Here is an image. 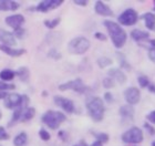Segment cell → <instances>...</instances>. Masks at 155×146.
<instances>
[{
	"label": "cell",
	"instance_id": "obj_42",
	"mask_svg": "<svg viewBox=\"0 0 155 146\" xmlns=\"http://www.w3.org/2000/svg\"><path fill=\"white\" fill-rule=\"evenodd\" d=\"M149 58H150V60H151V61L155 63V49H150Z\"/></svg>",
	"mask_w": 155,
	"mask_h": 146
},
{
	"label": "cell",
	"instance_id": "obj_23",
	"mask_svg": "<svg viewBox=\"0 0 155 146\" xmlns=\"http://www.w3.org/2000/svg\"><path fill=\"white\" fill-rule=\"evenodd\" d=\"M27 142H28V136L25 132L18 134L15 140H13V145L15 146H26Z\"/></svg>",
	"mask_w": 155,
	"mask_h": 146
},
{
	"label": "cell",
	"instance_id": "obj_32",
	"mask_svg": "<svg viewBox=\"0 0 155 146\" xmlns=\"http://www.w3.org/2000/svg\"><path fill=\"white\" fill-rule=\"evenodd\" d=\"M102 84H103V86L105 89H112V88H114L115 83H114V80H112L111 78H109V76H107V78L103 79Z\"/></svg>",
	"mask_w": 155,
	"mask_h": 146
},
{
	"label": "cell",
	"instance_id": "obj_34",
	"mask_svg": "<svg viewBox=\"0 0 155 146\" xmlns=\"http://www.w3.org/2000/svg\"><path fill=\"white\" fill-rule=\"evenodd\" d=\"M39 136H40V138H41L42 141H49L50 140V134H49V132H47L45 130H40L39 131Z\"/></svg>",
	"mask_w": 155,
	"mask_h": 146
},
{
	"label": "cell",
	"instance_id": "obj_10",
	"mask_svg": "<svg viewBox=\"0 0 155 146\" xmlns=\"http://www.w3.org/2000/svg\"><path fill=\"white\" fill-rule=\"evenodd\" d=\"M63 3V0H43L38 3V6L36 7L37 11L40 12H48L50 10H53L55 8L60 7Z\"/></svg>",
	"mask_w": 155,
	"mask_h": 146
},
{
	"label": "cell",
	"instance_id": "obj_17",
	"mask_svg": "<svg viewBox=\"0 0 155 146\" xmlns=\"http://www.w3.org/2000/svg\"><path fill=\"white\" fill-rule=\"evenodd\" d=\"M131 38H132L134 41L141 43L142 41H147L150 40V33L146 32V31H142V30L139 29H134L131 32Z\"/></svg>",
	"mask_w": 155,
	"mask_h": 146
},
{
	"label": "cell",
	"instance_id": "obj_30",
	"mask_svg": "<svg viewBox=\"0 0 155 146\" xmlns=\"http://www.w3.org/2000/svg\"><path fill=\"white\" fill-rule=\"evenodd\" d=\"M94 136H95V138L97 140V142H100V143H102V144L109 142V135H107V133H95Z\"/></svg>",
	"mask_w": 155,
	"mask_h": 146
},
{
	"label": "cell",
	"instance_id": "obj_6",
	"mask_svg": "<svg viewBox=\"0 0 155 146\" xmlns=\"http://www.w3.org/2000/svg\"><path fill=\"white\" fill-rule=\"evenodd\" d=\"M137 20H139V15L132 8L124 10L119 16V22L122 26H133V24H135L137 22Z\"/></svg>",
	"mask_w": 155,
	"mask_h": 146
},
{
	"label": "cell",
	"instance_id": "obj_39",
	"mask_svg": "<svg viewBox=\"0 0 155 146\" xmlns=\"http://www.w3.org/2000/svg\"><path fill=\"white\" fill-rule=\"evenodd\" d=\"M94 38L97 40H101V41H105L107 40V37H105V34H103L102 32H97L94 33Z\"/></svg>",
	"mask_w": 155,
	"mask_h": 146
},
{
	"label": "cell",
	"instance_id": "obj_47",
	"mask_svg": "<svg viewBox=\"0 0 155 146\" xmlns=\"http://www.w3.org/2000/svg\"><path fill=\"white\" fill-rule=\"evenodd\" d=\"M74 146H87V143H85L84 141H81L80 143L77 144V145H74Z\"/></svg>",
	"mask_w": 155,
	"mask_h": 146
},
{
	"label": "cell",
	"instance_id": "obj_26",
	"mask_svg": "<svg viewBox=\"0 0 155 146\" xmlns=\"http://www.w3.org/2000/svg\"><path fill=\"white\" fill-rule=\"evenodd\" d=\"M116 57H117V59H119V63H120V67L123 69H125V70H131V65H130V63L127 61H126L125 57H124V54L123 53H120V52H117L116 53Z\"/></svg>",
	"mask_w": 155,
	"mask_h": 146
},
{
	"label": "cell",
	"instance_id": "obj_16",
	"mask_svg": "<svg viewBox=\"0 0 155 146\" xmlns=\"http://www.w3.org/2000/svg\"><path fill=\"white\" fill-rule=\"evenodd\" d=\"M107 74H109V78H111L112 80H115L121 84H124L126 82L125 73L120 69H111L110 71L107 72Z\"/></svg>",
	"mask_w": 155,
	"mask_h": 146
},
{
	"label": "cell",
	"instance_id": "obj_28",
	"mask_svg": "<svg viewBox=\"0 0 155 146\" xmlns=\"http://www.w3.org/2000/svg\"><path fill=\"white\" fill-rule=\"evenodd\" d=\"M60 21H61L60 18H57V19H53V20H45V26L48 29H54L55 27L60 23Z\"/></svg>",
	"mask_w": 155,
	"mask_h": 146
},
{
	"label": "cell",
	"instance_id": "obj_46",
	"mask_svg": "<svg viewBox=\"0 0 155 146\" xmlns=\"http://www.w3.org/2000/svg\"><path fill=\"white\" fill-rule=\"evenodd\" d=\"M150 42V46L152 47L151 49H155V39H152V40H149Z\"/></svg>",
	"mask_w": 155,
	"mask_h": 146
},
{
	"label": "cell",
	"instance_id": "obj_19",
	"mask_svg": "<svg viewBox=\"0 0 155 146\" xmlns=\"http://www.w3.org/2000/svg\"><path fill=\"white\" fill-rule=\"evenodd\" d=\"M19 8V5L16 1L11 0H0V10L1 11H15Z\"/></svg>",
	"mask_w": 155,
	"mask_h": 146
},
{
	"label": "cell",
	"instance_id": "obj_1",
	"mask_svg": "<svg viewBox=\"0 0 155 146\" xmlns=\"http://www.w3.org/2000/svg\"><path fill=\"white\" fill-rule=\"evenodd\" d=\"M104 26L109 31V34H110L111 39H112V42H113L114 47L116 49H121L126 42V38H127V34L124 30L121 28L119 23L114 22L112 20H105L104 21Z\"/></svg>",
	"mask_w": 155,
	"mask_h": 146
},
{
	"label": "cell",
	"instance_id": "obj_12",
	"mask_svg": "<svg viewBox=\"0 0 155 146\" xmlns=\"http://www.w3.org/2000/svg\"><path fill=\"white\" fill-rule=\"evenodd\" d=\"M21 102H22V95L11 93V94H8V96L5 99V106L9 110H12L19 106Z\"/></svg>",
	"mask_w": 155,
	"mask_h": 146
},
{
	"label": "cell",
	"instance_id": "obj_8",
	"mask_svg": "<svg viewBox=\"0 0 155 146\" xmlns=\"http://www.w3.org/2000/svg\"><path fill=\"white\" fill-rule=\"evenodd\" d=\"M28 104H29V96L26 95V94L22 95V102H21V104H20L17 109H15L13 114H12V117H11L10 122L8 123L9 127L12 126V124L17 123L18 121H20V118H21V116H22L23 112H25V111L27 110V107H28Z\"/></svg>",
	"mask_w": 155,
	"mask_h": 146
},
{
	"label": "cell",
	"instance_id": "obj_3",
	"mask_svg": "<svg viewBox=\"0 0 155 146\" xmlns=\"http://www.w3.org/2000/svg\"><path fill=\"white\" fill-rule=\"evenodd\" d=\"M65 120H67V117L64 114L58 112V111H48L42 116V122L51 130H57L60 126V124L63 123Z\"/></svg>",
	"mask_w": 155,
	"mask_h": 146
},
{
	"label": "cell",
	"instance_id": "obj_4",
	"mask_svg": "<svg viewBox=\"0 0 155 146\" xmlns=\"http://www.w3.org/2000/svg\"><path fill=\"white\" fill-rule=\"evenodd\" d=\"M90 49V41L84 37L72 39L68 44V50L72 54H83Z\"/></svg>",
	"mask_w": 155,
	"mask_h": 146
},
{
	"label": "cell",
	"instance_id": "obj_14",
	"mask_svg": "<svg viewBox=\"0 0 155 146\" xmlns=\"http://www.w3.org/2000/svg\"><path fill=\"white\" fill-rule=\"evenodd\" d=\"M0 42H2L3 46H8L11 47V48L17 44V41L15 39L13 33L6 31V30L1 29V28H0Z\"/></svg>",
	"mask_w": 155,
	"mask_h": 146
},
{
	"label": "cell",
	"instance_id": "obj_25",
	"mask_svg": "<svg viewBox=\"0 0 155 146\" xmlns=\"http://www.w3.org/2000/svg\"><path fill=\"white\" fill-rule=\"evenodd\" d=\"M15 76H16V72H13L12 70H9V69H5L0 72V79L2 80V82L11 81Z\"/></svg>",
	"mask_w": 155,
	"mask_h": 146
},
{
	"label": "cell",
	"instance_id": "obj_27",
	"mask_svg": "<svg viewBox=\"0 0 155 146\" xmlns=\"http://www.w3.org/2000/svg\"><path fill=\"white\" fill-rule=\"evenodd\" d=\"M97 65H99V68L104 69L112 64V60H111L110 58H107V57H101V58L97 59Z\"/></svg>",
	"mask_w": 155,
	"mask_h": 146
},
{
	"label": "cell",
	"instance_id": "obj_20",
	"mask_svg": "<svg viewBox=\"0 0 155 146\" xmlns=\"http://www.w3.org/2000/svg\"><path fill=\"white\" fill-rule=\"evenodd\" d=\"M145 27L149 30H155V15L152 12H146L142 16Z\"/></svg>",
	"mask_w": 155,
	"mask_h": 146
},
{
	"label": "cell",
	"instance_id": "obj_48",
	"mask_svg": "<svg viewBox=\"0 0 155 146\" xmlns=\"http://www.w3.org/2000/svg\"><path fill=\"white\" fill-rule=\"evenodd\" d=\"M91 146H103V144L100 143V142H97H97H94V143L92 144Z\"/></svg>",
	"mask_w": 155,
	"mask_h": 146
},
{
	"label": "cell",
	"instance_id": "obj_44",
	"mask_svg": "<svg viewBox=\"0 0 155 146\" xmlns=\"http://www.w3.org/2000/svg\"><path fill=\"white\" fill-rule=\"evenodd\" d=\"M7 96H8V93H7V92L0 91V100H5Z\"/></svg>",
	"mask_w": 155,
	"mask_h": 146
},
{
	"label": "cell",
	"instance_id": "obj_43",
	"mask_svg": "<svg viewBox=\"0 0 155 146\" xmlns=\"http://www.w3.org/2000/svg\"><path fill=\"white\" fill-rule=\"evenodd\" d=\"M73 2H74V5H77V6H82V7H85L87 5V0H74Z\"/></svg>",
	"mask_w": 155,
	"mask_h": 146
},
{
	"label": "cell",
	"instance_id": "obj_21",
	"mask_svg": "<svg viewBox=\"0 0 155 146\" xmlns=\"http://www.w3.org/2000/svg\"><path fill=\"white\" fill-rule=\"evenodd\" d=\"M134 107L129 105V104H126V105H123L121 106L120 109V115L123 117V118H130V120H132L133 116H134Z\"/></svg>",
	"mask_w": 155,
	"mask_h": 146
},
{
	"label": "cell",
	"instance_id": "obj_7",
	"mask_svg": "<svg viewBox=\"0 0 155 146\" xmlns=\"http://www.w3.org/2000/svg\"><path fill=\"white\" fill-rule=\"evenodd\" d=\"M89 88H87L84 83L82 82L81 79H75L72 81L65 82L63 84L59 85V90L60 91H67V90H72V91L78 92V93H85L87 90Z\"/></svg>",
	"mask_w": 155,
	"mask_h": 146
},
{
	"label": "cell",
	"instance_id": "obj_2",
	"mask_svg": "<svg viewBox=\"0 0 155 146\" xmlns=\"http://www.w3.org/2000/svg\"><path fill=\"white\" fill-rule=\"evenodd\" d=\"M87 109L89 112V115L94 122H101L104 117V103L102 99L99 96H94L89 99L87 102Z\"/></svg>",
	"mask_w": 155,
	"mask_h": 146
},
{
	"label": "cell",
	"instance_id": "obj_18",
	"mask_svg": "<svg viewBox=\"0 0 155 146\" xmlns=\"http://www.w3.org/2000/svg\"><path fill=\"white\" fill-rule=\"evenodd\" d=\"M0 50L3 51L5 53H7L8 55H10V57H15V58L16 57H20V55L26 53L25 49H15L8 46H3V44H0Z\"/></svg>",
	"mask_w": 155,
	"mask_h": 146
},
{
	"label": "cell",
	"instance_id": "obj_9",
	"mask_svg": "<svg viewBox=\"0 0 155 146\" xmlns=\"http://www.w3.org/2000/svg\"><path fill=\"white\" fill-rule=\"evenodd\" d=\"M124 97H125V101L127 102V104L133 106V105L139 103L140 100H141V91L135 86H131V88L126 89L124 91Z\"/></svg>",
	"mask_w": 155,
	"mask_h": 146
},
{
	"label": "cell",
	"instance_id": "obj_35",
	"mask_svg": "<svg viewBox=\"0 0 155 146\" xmlns=\"http://www.w3.org/2000/svg\"><path fill=\"white\" fill-rule=\"evenodd\" d=\"M9 137H10L9 134L6 132L5 127L0 126V141H7V140H9Z\"/></svg>",
	"mask_w": 155,
	"mask_h": 146
},
{
	"label": "cell",
	"instance_id": "obj_31",
	"mask_svg": "<svg viewBox=\"0 0 155 146\" xmlns=\"http://www.w3.org/2000/svg\"><path fill=\"white\" fill-rule=\"evenodd\" d=\"M16 89V85L15 84H10V83H7V82L0 81V91H10V90H15Z\"/></svg>",
	"mask_w": 155,
	"mask_h": 146
},
{
	"label": "cell",
	"instance_id": "obj_15",
	"mask_svg": "<svg viewBox=\"0 0 155 146\" xmlns=\"http://www.w3.org/2000/svg\"><path fill=\"white\" fill-rule=\"evenodd\" d=\"M94 10L97 15L103 17H112L113 16V11L111 10V8L107 5H105L102 1H97L95 6H94Z\"/></svg>",
	"mask_w": 155,
	"mask_h": 146
},
{
	"label": "cell",
	"instance_id": "obj_37",
	"mask_svg": "<svg viewBox=\"0 0 155 146\" xmlns=\"http://www.w3.org/2000/svg\"><path fill=\"white\" fill-rule=\"evenodd\" d=\"M144 127H145V130L147 131L150 133V135H155V127H153L151 124L149 123H144Z\"/></svg>",
	"mask_w": 155,
	"mask_h": 146
},
{
	"label": "cell",
	"instance_id": "obj_38",
	"mask_svg": "<svg viewBox=\"0 0 155 146\" xmlns=\"http://www.w3.org/2000/svg\"><path fill=\"white\" fill-rule=\"evenodd\" d=\"M146 120L151 122L152 124H155V111H152L151 113H149L146 115Z\"/></svg>",
	"mask_w": 155,
	"mask_h": 146
},
{
	"label": "cell",
	"instance_id": "obj_24",
	"mask_svg": "<svg viewBox=\"0 0 155 146\" xmlns=\"http://www.w3.org/2000/svg\"><path fill=\"white\" fill-rule=\"evenodd\" d=\"M35 115H36V109H35V107H27V110L23 112L20 121H21V122H28V121H30L31 118H33Z\"/></svg>",
	"mask_w": 155,
	"mask_h": 146
},
{
	"label": "cell",
	"instance_id": "obj_29",
	"mask_svg": "<svg viewBox=\"0 0 155 146\" xmlns=\"http://www.w3.org/2000/svg\"><path fill=\"white\" fill-rule=\"evenodd\" d=\"M137 82H139V84L141 88H147L151 83H150V79L146 76V75H141V76H139V79H137Z\"/></svg>",
	"mask_w": 155,
	"mask_h": 146
},
{
	"label": "cell",
	"instance_id": "obj_13",
	"mask_svg": "<svg viewBox=\"0 0 155 146\" xmlns=\"http://www.w3.org/2000/svg\"><path fill=\"white\" fill-rule=\"evenodd\" d=\"M6 23L12 29L17 30L21 28L23 23H25V17L22 15H12L6 18Z\"/></svg>",
	"mask_w": 155,
	"mask_h": 146
},
{
	"label": "cell",
	"instance_id": "obj_41",
	"mask_svg": "<svg viewBox=\"0 0 155 146\" xmlns=\"http://www.w3.org/2000/svg\"><path fill=\"white\" fill-rule=\"evenodd\" d=\"M59 137H60L63 142H67V140H68V134L65 133L64 131H60V132H59Z\"/></svg>",
	"mask_w": 155,
	"mask_h": 146
},
{
	"label": "cell",
	"instance_id": "obj_49",
	"mask_svg": "<svg viewBox=\"0 0 155 146\" xmlns=\"http://www.w3.org/2000/svg\"><path fill=\"white\" fill-rule=\"evenodd\" d=\"M152 146H155V141H153L152 142Z\"/></svg>",
	"mask_w": 155,
	"mask_h": 146
},
{
	"label": "cell",
	"instance_id": "obj_51",
	"mask_svg": "<svg viewBox=\"0 0 155 146\" xmlns=\"http://www.w3.org/2000/svg\"><path fill=\"white\" fill-rule=\"evenodd\" d=\"M153 2H154V10H155V0H154V1H153Z\"/></svg>",
	"mask_w": 155,
	"mask_h": 146
},
{
	"label": "cell",
	"instance_id": "obj_33",
	"mask_svg": "<svg viewBox=\"0 0 155 146\" xmlns=\"http://www.w3.org/2000/svg\"><path fill=\"white\" fill-rule=\"evenodd\" d=\"M48 55H49V58H52V59H54V60L61 59V53L57 51L55 49H51V50L48 52Z\"/></svg>",
	"mask_w": 155,
	"mask_h": 146
},
{
	"label": "cell",
	"instance_id": "obj_45",
	"mask_svg": "<svg viewBox=\"0 0 155 146\" xmlns=\"http://www.w3.org/2000/svg\"><path fill=\"white\" fill-rule=\"evenodd\" d=\"M147 88H149V91L150 92H152V93H155V85L154 84H150L149 86H147Z\"/></svg>",
	"mask_w": 155,
	"mask_h": 146
},
{
	"label": "cell",
	"instance_id": "obj_50",
	"mask_svg": "<svg viewBox=\"0 0 155 146\" xmlns=\"http://www.w3.org/2000/svg\"><path fill=\"white\" fill-rule=\"evenodd\" d=\"M1 117H2V114H1V112H0V120H1Z\"/></svg>",
	"mask_w": 155,
	"mask_h": 146
},
{
	"label": "cell",
	"instance_id": "obj_40",
	"mask_svg": "<svg viewBox=\"0 0 155 146\" xmlns=\"http://www.w3.org/2000/svg\"><path fill=\"white\" fill-rule=\"evenodd\" d=\"M104 100L107 101V103H111V102H113V95L111 94V92H107V93L104 94Z\"/></svg>",
	"mask_w": 155,
	"mask_h": 146
},
{
	"label": "cell",
	"instance_id": "obj_5",
	"mask_svg": "<svg viewBox=\"0 0 155 146\" xmlns=\"http://www.w3.org/2000/svg\"><path fill=\"white\" fill-rule=\"evenodd\" d=\"M122 141L125 144H139L143 142V132L140 127H131L124 132L122 135Z\"/></svg>",
	"mask_w": 155,
	"mask_h": 146
},
{
	"label": "cell",
	"instance_id": "obj_22",
	"mask_svg": "<svg viewBox=\"0 0 155 146\" xmlns=\"http://www.w3.org/2000/svg\"><path fill=\"white\" fill-rule=\"evenodd\" d=\"M16 75L19 76V79L22 82H28L30 78V71L29 69L26 68V67H21V68L18 69V71L16 72Z\"/></svg>",
	"mask_w": 155,
	"mask_h": 146
},
{
	"label": "cell",
	"instance_id": "obj_36",
	"mask_svg": "<svg viewBox=\"0 0 155 146\" xmlns=\"http://www.w3.org/2000/svg\"><path fill=\"white\" fill-rule=\"evenodd\" d=\"M25 33H26V30L22 29V28H19V29L15 30V38H19V39H22L25 37Z\"/></svg>",
	"mask_w": 155,
	"mask_h": 146
},
{
	"label": "cell",
	"instance_id": "obj_11",
	"mask_svg": "<svg viewBox=\"0 0 155 146\" xmlns=\"http://www.w3.org/2000/svg\"><path fill=\"white\" fill-rule=\"evenodd\" d=\"M53 100H54L55 105H58L59 107L63 109V111H65L67 113L71 114L74 112V104H73V102L71 100H69V99L63 96H59V95H55L53 97Z\"/></svg>",
	"mask_w": 155,
	"mask_h": 146
}]
</instances>
